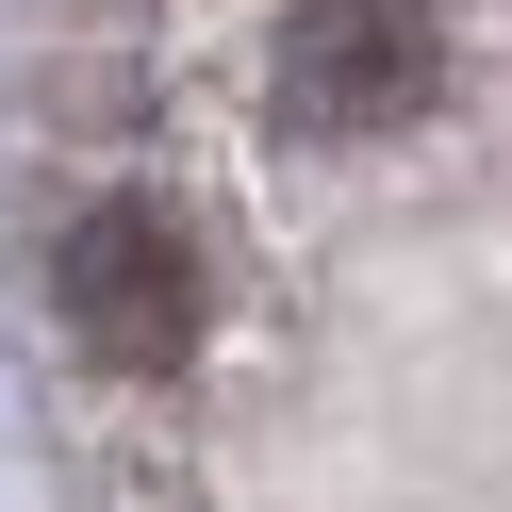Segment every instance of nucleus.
Wrapping results in <instances>:
<instances>
[{
    "mask_svg": "<svg viewBox=\"0 0 512 512\" xmlns=\"http://www.w3.org/2000/svg\"><path fill=\"white\" fill-rule=\"evenodd\" d=\"M265 100L314 149H380L446 100V0H281L265 34Z\"/></svg>",
    "mask_w": 512,
    "mask_h": 512,
    "instance_id": "nucleus-1",
    "label": "nucleus"
},
{
    "mask_svg": "<svg viewBox=\"0 0 512 512\" xmlns=\"http://www.w3.org/2000/svg\"><path fill=\"white\" fill-rule=\"evenodd\" d=\"M50 314H67L83 364L166 380L182 347H199L215 281H199V248H182V215H166V199H100V215H67V248H50Z\"/></svg>",
    "mask_w": 512,
    "mask_h": 512,
    "instance_id": "nucleus-2",
    "label": "nucleus"
}]
</instances>
